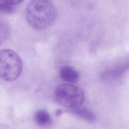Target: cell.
Instances as JSON below:
<instances>
[{
	"mask_svg": "<svg viewBox=\"0 0 129 129\" xmlns=\"http://www.w3.org/2000/svg\"><path fill=\"white\" fill-rule=\"evenodd\" d=\"M26 18L30 25L38 30L49 27L56 18V10L49 0H32L26 9Z\"/></svg>",
	"mask_w": 129,
	"mask_h": 129,
	"instance_id": "obj_1",
	"label": "cell"
},
{
	"mask_svg": "<svg viewBox=\"0 0 129 129\" xmlns=\"http://www.w3.org/2000/svg\"><path fill=\"white\" fill-rule=\"evenodd\" d=\"M23 69L22 61L14 50H0V78L6 81H13L20 75Z\"/></svg>",
	"mask_w": 129,
	"mask_h": 129,
	"instance_id": "obj_2",
	"label": "cell"
},
{
	"mask_svg": "<svg viewBox=\"0 0 129 129\" xmlns=\"http://www.w3.org/2000/svg\"><path fill=\"white\" fill-rule=\"evenodd\" d=\"M54 95L58 103L72 110L81 107L85 99L84 91L80 87L69 84L59 85Z\"/></svg>",
	"mask_w": 129,
	"mask_h": 129,
	"instance_id": "obj_3",
	"label": "cell"
},
{
	"mask_svg": "<svg viewBox=\"0 0 129 129\" xmlns=\"http://www.w3.org/2000/svg\"><path fill=\"white\" fill-rule=\"evenodd\" d=\"M129 72V55L118 59L107 68L102 73L101 78L105 81L119 79Z\"/></svg>",
	"mask_w": 129,
	"mask_h": 129,
	"instance_id": "obj_4",
	"label": "cell"
},
{
	"mask_svg": "<svg viewBox=\"0 0 129 129\" xmlns=\"http://www.w3.org/2000/svg\"><path fill=\"white\" fill-rule=\"evenodd\" d=\"M61 78L70 83H77L80 78L79 73L74 68L69 66L62 67L59 71Z\"/></svg>",
	"mask_w": 129,
	"mask_h": 129,
	"instance_id": "obj_5",
	"label": "cell"
},
{
	"mask_svg": "<svg viewBox=\"0 0 129 129\" xmlns=\"http://www.w3.org/2000/svg\"><path fill=\"white\" fill-rule=\"evenodd\" d=\"M72 112L79 117L89 122L94 121L96 119L95 114L86 108L80 107L72 110Z\"/></svg>",
	"mask_w": 129,
	"mask_h": 129,
	"instance_id": "obj_6",
	"label": "cell"
},
{
	"mask_svg": "<svg viewBox=\"0 0 129 129\" xmlns=\"http://www.w3.org/2000/svg\"><path fill=\"white\" fill-rule=\"evenodd\" d=\"M35 119L36 123L41 126H46L51 123V119L49 114L43 110L37 111L35 114Z\"/></svg>",
	"mask_w": 129,
	"mask_h": 129,
	"instance_id": "obj_7",
	"label": "cell"
},
{
	"mask_svg": "<svg viewBox=\"0 0 129 129\" xmlns=\"http://www.w3.org/2000/svg\"><path fill=\"white\" fill-rule=\"evenodd\" d=\"M10 29L9 25L0 18V44L4 42L9 37Z\"/></svg>",
	"mask_w": 129,
	"mask_h": 129,
	"instance_id": "obj_8",
	"label": "cell"
},
{
	"mask_svg": "<svg viewBox=\"0 0 129 129\" xmlns=\"http://www.w3.org/2000/svg\"><path fill=\"white\" fill-rule=\"evenodd\" d=\"M14 11V8L9 4L0 1V11L11 13Z\"/></svg>",
	"mask_w": 129,
	"mask_h": 129,
	"instance_id": "obj_9",
	"label": "cell"
},
{
	"mask_svg": "<svg viewBox=\"0 0 129 129\" xmlns=\"http://www.w3.org/2000/svg\"><path fill=\"white\" fill-rule=\"evenodd\" d=\"M1 1L10 5H17L21 3L24 0H1Z\"/></svg>",
	"mask_w": 129,
	"mask_h": 129,
	"instance_id": "obj_10",
	"label": "cell"
},
{
	"mask_svg": "<svg viewBox=\"0 0 129 129\" xmlns=\"http://www.w3.org/2000/svg\"><path fill=\"white\" fill-rule=\"evenodd\" d=\"M62 110H61V109H56V110H55V115H56V116H60V115L62 114Z\"/></svg>",
	"mask_w": 129,
	"mask_h": 129,
	"instance_id": "obj_11",
	"label": "cell"
}]
</instances>
